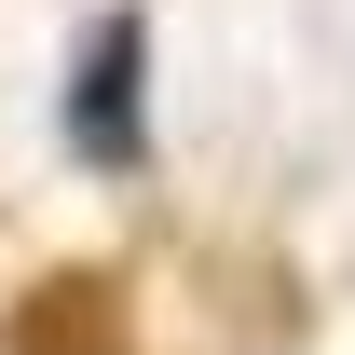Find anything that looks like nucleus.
Here are the masks:
<instances>
[{
  "instance_id": "f257e3e1",
  "label": "nucleus",
  "mask_w": 355,
  "mask_h": 355,
  "mask_svg": "<svg viewBox=\"0 0 355 355\" xmlns=\"http://www.w3.org/2000/svg\"><path fill=\"white\" fill-rule=\"evenodd\" d=\"M55 137H69V164H96V178L150 164V14H96L83 28L69 83H55Z\"/></svg>"
},
{
  "instance_id": "f03ea898",
  "label": "nucleus",
  "mask_w": 355,
  "mask_h": 355,
  "mask_svg": "<svg viewBox=\"0 0 355 355\" xmlns=\"http://www.w3.org/2000/svg\"><path fill=\"white\" fill-rule=\"evenodd\" d=\"M0 355H137V314H123V287H110V273H55V287H28V301H14Z\"/></svg>"
}]
</instances>
